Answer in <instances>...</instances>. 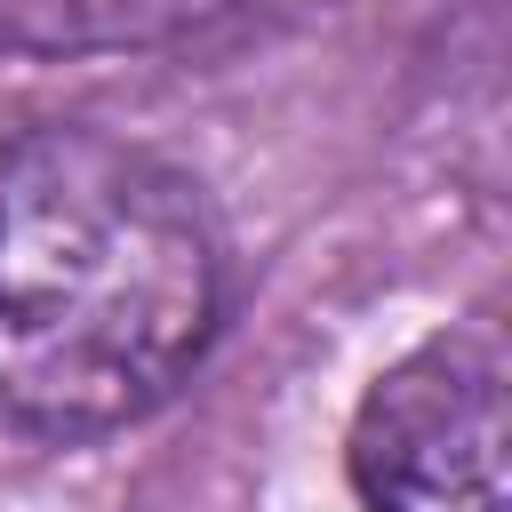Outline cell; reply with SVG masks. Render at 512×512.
<instances>
[{"label":"cell","instance_id":"cell-2","mask_svg":"<svg viewBox=\"0 0 512 512\" xmlns=\"http://www.w3.org/2000/svg\"><path fill=\"white\" fill-rule=\"evenodd\" d=\"M368 512H512L504 488V336L464 320L392 360L352 416Z\"/></svg>","mask_w":512,"mask_h":512},{"label":"cell","instance_id":"cell-3","mask_svg":"<svg viewBox=\"0 0 512 512\" xmlns=\"http://www.w3.org/2000/svg\"><path fill=\"white\" fill-rule=\"evenodd\" d=\"M232 0H0V48L24 56H128L216 24Z\"/></svg>","mask_w":512,"mask_h":512},{"label":"cell","instance_id":"cell-1","mask_svg":"<svg viewBox=\"0 0 512 512\" xmlns=\"http://www.w3.org/2000/svg\"><path fill=\"white\" fill-rule=\"evenodd\" d=\"M216 304L208 208L160 152L104 128L0 152V440L64 448L160 408Z\"/></svg>","mask_w":512,"mask_h":512}]
</instances>
